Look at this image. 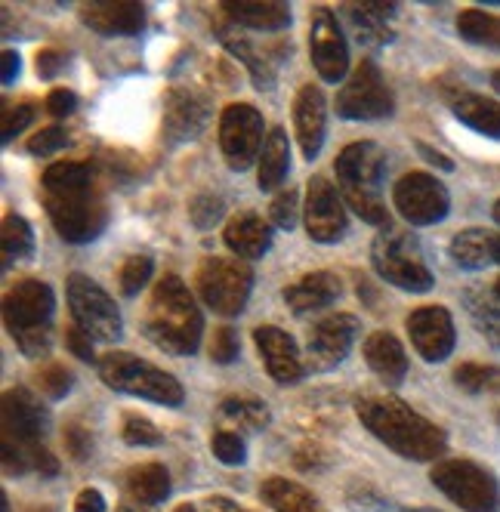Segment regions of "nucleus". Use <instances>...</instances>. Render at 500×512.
I'll list each match as a JSON object with an SVG mask.
<instances>
[{"instance_id":"nucleus-17","label":"nucleus","mask_w":500,"mask_h":512,"mask_svg":"<svg viewBox=\"0 0 500 512\" xmlns=\"http://www.w3.org/2000/svg\"><path fill=\"white\" fill-rule=\"evenodd\" d=\"M408 337L423 361L439 364L454 352V343H457L454 318L442 306H423L408 315Z\"/></svg>"},{"instance_id":"nucleus-15","label":"nucleus","mask_w":500,"mask_h":512,"mask_svg":"<svg viewBox=\"0 0 500 512\" xmlns=\"http://www.w3.org/2000/svg\"><path fill=\"white\" fill-rule=\"evenodd\" d=\"M343 195L328 176H312L306 186V232L318 244H334L346 235Z\"/></svg>"},{"instance_id":"nucleus-47","label":"nucleus","mask_w":500,"mask_h":512,"mask_svg":"<svg viewBox=\"0 0 500 512\" xmlns=\"http://www.w3.org/2000/svg\"><path fill=\"white\" fill-rule=\"evenodd\" d=\"M34 121V108L31 105H16V108H7L4 112V142H13L16 133H22L28 124Z\"/></svg>"},{"instance_id":"nucleus-14","label":"nucleus","mask_w":500,"mask_h":512,"mask_svg":"<svg viewBox=\"0 0 500 512\" xmlns=\"http://www.w3.org/2000/svg\"><path fill=\"white\" fill-rule=\"evenodd\" d=\"M309 56L318 71L321 81L340 84L346 81L349 71V44L346 34L337 22V16L325 7H318L312 13V28H309Z\"/></svg>"},{"instance_id":"nucleus-2","label":"nucleus","mask_w":500,"mask_h":512,"mask_svg":"<svg viewBox=\"0 0 500 512\" xmlns=\"http://www.w3.org/2000/svg\"><path fill=\"white\" fill-rule=\"evenodd\" d=\"M355 414H359V420L365 423L371 435H377L380 442L389 451H396L399 457L430 463L448 451L445 432L423 414H417L414 408H408L402 398L365 395L355 401Z\"/></svg>"},{"instance_id":"nucleus-16","label":"nucleus","mask_w":500,"mask_h":512,"mask_svg":"<svg viewBox=\"0 0 500 512\" xmlns=\"http://www.w3.org/2000/svg\"><path fill=\"white\" fill-rule=\"evenodd\" d=\"M355 337H359V318L355 315H331L321 318L306 340V368L309 371H331L349 355Z\"/></svg>"},{"instance_id":"nucleus-57","label":"nucleus","mask_w":500,"mask_h":512,"mask_svg":"<svg viewBox=\"0 0 500 512\" xmlns=\"http://www.w3.org/2000/svg\"><path fill=\"white\" fill-rule=\"evenodd\" d=\"M491 216H494V223H497V226H500V201H497V204H494V210H491Z\"/></svg>"},{"instance_id":"nucleus-38","label":"nucleus","mask_w":500,"mask_h":512,"mask_svg":"<svg viewBox=\"0 0 500 512\" xmlns=\"http://www.w3.org/2000/svg\"><path fill=\"white\" fill-rule=\"evenodd\" d=\"M473 321H476V331L500 349V300L497 303H470Z\"/></svg>"},{"instance_id":"nucleus-22","label":"nucleus","mask_w":500,"mask_h":512,"mask_svg":"<svg viewBox=\"0 0 500 512\" xmlns=\"http://www.w3.org/2000/svg\"><path fill=\"white\" fill-rule=\"evenodd\" d=\"M223 241L238 260H260V256H266L272 247V226L257 213H241V216L229 219Z\"/></svg>"},{"instance_id":"nucleus-6","label":"nucleus","mask_w":500,"mask_h":512,"mask_svg":"<svg viewBox=\"0 0 500 512\" xmlns=\"http://www.w3.org/2000/svg\"><path fill=\"white\" fill-rule=\"evenodd\" d=\"M99 377L115 392L146 398V401H155V405H164V408H180L183 398H186L180 380H176L173 374L155 368V364L146 358H136L127 352L102 355L99 358Z\"/></svg>"},{"instance_id":"nucleus-34","label":"nucleus","mask_w":500,"mask_h":512,"mask_svg":"<svg viewBox=\"0 0 500 512\" xmlns=\"http://www.w3.org/2000/svg\"><path fill=\"white\" fill-rule=\"evenodd\" d=\"M457 31H460V38L470 44L500 47V19L485 10H463L457 16Z\"/></svg>"},{"instance_id":"nucleus-13","label":"nucleus","mask_w":500,"mask_h":512,"mask_svg":"<svg viewBox=\"0 0 500 512\" xmlns=\"http://www.w3.org/2000/svg\"><path fill=\"white\" fill-rule=\"evenodd\" d=\"M263 115L254 105L235 102L220 118V149L232 170H247L263 152Z\"/></svg>"},{"instance_id":"nucleus-3","label":"nucleus","mask_w":500,"mask_h":512,"mask_svg":"<svg viewBox=\"0 0 500 512\" xmlns=\"http://www.w3.org/2000/svg\"><path fill=\"white\" fill-rule=\"evenodd\" d=\"M142 327H146V337L164 352L192 355L201 346L204 318L195 297L189 294V287L176 275H164L152 290L146 324Z\"/></svg>"},{"instance_id":"nucleus-59","label":"nucleus","mask_w":500,"mask_h":512,"mask_svg":"<svg viewBox=\"0 0 500 512\" xmlns=\"http://www.w3.org/2000/svg\"><path fill=\"white\" fill-rule=\"evenodd\" d=\"M405 512H417V509H405ZM426 512H430V509H426Z\"/></svg>"},{"instance_id":"nucleus-32","label":"nucleus","mask_w":500,"mask_h":512,"mask_svg":"<svg viewBox=\"0 0 500 512\" xmlns=\"http://www.w3.org/2000/svg\"><path fill=\"white\" fill-rule=\"evenodd\" d=\"M451 260L460 269H485L494 263V235L485 229H467L454 235L451 241Z\"/></svg>"},{"instance_id":"nucleus-28","label":"nucleus","mask_w":500,"mask_h":512,"mask_svg":"<svg viewBox=\"0 0 500 512\" xmlns=\"http://www.w3.org/2000/svg\"><path fill=\"white\" fill-rule=\"evenodd\" d=\"M260 497L275 512H328L309 488H303L300 482H291V479H281V475L263 482Z\"/></svg>"},{"instance_id":"nucleus-52","label":"nucleus","mask_w":500,"mask_h":512,"mask_svg":"<svg viewBox=\"0 0 500 512\" xmlns=\"http://www.w3.org/2000/svg\"><path fill=\"white\" fill-rule=\"evenodd\" d=\"M62 62H65V56H62L59 50H44V53H38V75H41V78H53L56 71L62 68Z\"/></svg>"},{"instance_id":"nucleus-44","label":"nucleus","mask_w":500,"mask_h":512,"mask_svg":"<svg viewBox=\"0 0 500 512\" xmlns=\"http://www.w3.org/2000/svg\"><path fill=\"white\" fill-rule=\"evenodd\" d=\"M497 371L491 368H482V364H460V368L454 371V383L460 389H467V392H479Z\"/></svg>"},{"instance_id":"nucleus-7","label":"nucleus","mask_w":500,"mask_h":512,"mask_svg":"<svg viewBox=\"0 0 500 512\" xmlns=\"http://www.w3.org/2000/svg\"><path fill=\"white\" fill-rule=\"evenodd\" d=\"M371 263L383 281L396 284L399 290H408V294H426L436 284L430 266L423 263L417 241L402 229L389 226L374 238Z\"/></svg>"},{"instance_id":"nucleus-41","label":"nucleus","mask_w":500,"mask_h":512,"mask_svg":"<svg viewBox=\"0 0 500 512\" xmlns=\"http://www.w3.org/2000/svg\"><path fill=\"white\" fill-rule=\"evenodd\" d=\"M269 216H272V223H275L278 229H288V232L297 229V219H300V198H297V192H294V189L281 192V195L272 201Z\"/></svg>"},{"instance_id":"nucleus-30","label":"nucleus","mask_w":500,"mask_h":512,"mask_svg":"<svg viewBox=\"0 0 500 512\" xmlns=\"http://www.w3.org/2000/svg\"><path fill=\"white\" fill-rule=\"evenodd\" d=\"M396 16V4H380V0H368V4H349L346 7V19L355 25V34L365 44H383L386 34V22Z\"/></svg>"},{"instance_id":"nucleus-40","label":"nucleus","mask_w":500,"mask_h":512,"mask_svg":"<svg viewBox=\"0 0 500 512\" xmlns=\"http://www.w3.org/2000/svg\"><path fill=\"white\" fill-rule=\"evenodd\" d=\"M161 432L152 420L146 417H127L124 423V442L130 448H152V445H161Z\"/></svg>"},{"instance_id":"nucleus-19","label":"nucleus","mask_w":500,"mask_h":512,"mask_svg":"<svg viewBox=\"0 0 500 512\" xmlns=\"http://www.w3.org/2000/svg\"><path fill=\"white\" fill-rule=\"evenodd\" d=\"M47 432V411L28 389H10L4 395V438L16 445H38Z\"/></svg>"},{"instance_id":"nucleus-1","label":"nucleus","mask_w":500,"mask_h":512,"mask_svg":"<svg viewBox=\"0 0 500 512\" xmlns=\"http://www.w3.org/2000/svg\"><path fill=\"white\" fill-rule=\"evenodd\" d=\"M41 186L47 213L59 238H65L68 244H87L99 238V232L105 229V219H109V210H105L102 192L96 189L90 164H53L44 173Z\"/></svg>"},{"instance_id":"nucleus-42","label":"nucleus","mask_w":500,"mask_h":512,"mask_svg":"<svg viewBox=\"0 0 500 512\" xmlns=\"http://www.w3.org/2000/svg\"><path fill=\"white\" fill-rule=\"evenodd\" d=\"M65 145H68L65 127L50 124V127H44L41 133H34V136L28 139V152H31V155H53V152L65 149Z\"/></svg>"},{"instance_id":"nucleus-58","label":"nucleus","mask_w":500,"mask_h":512,"mask_svg":"<svg viewBox=\"0 0 500 512\" xmlns=\"http://www.w3.org/2000/svg\"><path fill=\"white\" fill-rule=\"evenodd\" d=\"M494 294H497V300H500V281L494 284Z\"/></svg>"},{"instance_id":"nucleus-23","label":"nucleus","mask_w":500,"mask_h":512,"mask_svg":"<svg viewBox=\"0 0 500 512\" xmlns=\"http://www.w3.org/2000/svg\"><path fill=\"white\" fill-rule=\"evenodd\" d=\"M340 290L343 284L334 272H312V275H303L297 284L284 287V303L297 315H306V312H318L331 306L340 297Z\"/></svg>"},{"instance_id":"nucleus-5","label":"nucleus","mask_w":500,"mask_h":512,"mask_svg":"<svg viewBox=\"0 0 500 512\" xmlns=\"http://www.w3.org/2000/svg\"><path fill=\"white\" fill-rule=\"evenodd\" d=\"M53 312L56 297L53 287L44 281H19L4 300V321L13 334L16 346L28 358H41L50 352L53 343Z\"/></svg>"},{"instance_id":"nucleus-48","label":"nucleus","mask_w":500,"mask_h":512,"mask_svg":"<svg viewBox=\"0 0 500 512\" xmlns=\"http://www.w3.org/2000/svg\"><path fill=\"white\" fill-rule=\"evenodd\" d=\"M75 108H78V96L71 93V90H65V87H59V90H53V93L47 96V112L56 115V118L71 115Z\"/></svg>"},{"instance_id":"nucleus-10","label":"nucleus","mask_w":500,"mask_h":512,"mask_svg":"<svg viewBox=\"0 0 500 512\" xmlns=\"http://www.w3.org/2000/svg\"><path fill=\"white\" fill-rule=\"evenodd\" d=\"M254 290V272L241 260L210 256L198 269V297L223 318H235Z\"/></svg>"},{"instance_id":"nucleus-55","label":"nucleus","mask_w":500,"mask_h":512,"mask_svg":"<svg viewBox=\"0 0 500 512\" xmlns=\"http://www.w3.org/2000/svg\"><path fill=\"white\" fill-rule=\"evenodd\" d=\"M491 87H494V90L500 93V68H497V71H494V75H491Z\"/></svg>"},{"instance_id":"nucleus-12","label":"nucleus","mask_w":500,"mask_h":512,"mask_svg":"<svg viewBox=\"0 0 500 512\" xmlns=\"http://www.w3.org/2000/svg\"><path fill=\"white\" fill-rule=\"evenodd\" d=\"M392 201L411 226H436L451 210L448 189L442 186V179L430 173H405L392 189Z\"/></svg>"},{"instance_id":"nucleus-27","label":"nucleus","mask_w":500,"mask_h":512,"mask_svg":"<svg viewBox=\"0 0 500 512\" xmlns=\"http://www.w3.org/2000/svg\"><path fill=\"white\" fill-rule=\"evenodd\" d=\"M291 170V142L288 133L281 127H272L266 142H263V152H260V176H257V186L263 192H275L284 179H288Z\"/></svg>"},{"instance_id":"nucleus-51","label":"nucleus","mask_w":500,"mask_h":512,"mask_svg":"<svg viewBox=\"0 0 500 512\" xmlns=\"http://www.w3.org/2000/svg\"><path fill=\"white\" fill-rule=\"evenodd\" d=\"M75 512H109V509H105V497L96 488H84L75 497Z\"/></svg>"},{"instance_id":"nucleus-54","label":"nucleus","mask_w":500,"mask_h":512,"mask_svg":"<svg viewBox=\"0 0 500 512\" xmlns=\"http://www.w3.org/2000/svg\"><path fill=\"white\" fill-rule=\"evenodd\" d=\"M417 152H420V158H426L430 164H436L439 170H454V164L445 158V155H439L433 145H426V142H417Z\"/></svg>"},{"instance_id":"nucleus-18","label":"nucleus","mask_w":500,"mask_h":512,"mask_svg":"<svg viewBox=\"0 0 500 512\" xmlns=\"http://www.w3.org/2000/svg\"><path fill=\"white\" fill-rule=\"evenodd\" d=\"M254 343L260 349V358L266 361V371L275 383L281 386H291L303 377L306 364L300 358V349L294 343L291 334H284L281 327H272V324H263L254 331Z\"/></svg>"},{"instance_id":"nucleus-33","label":"nucleus","mask_w":500,"mask_h":512,"mask_svg":"<svg viewBox=\"0 0 500 512\" xmlns=\"http://www.w3.org/2000/svg\"><path fill=\"white\" fill-rule=\"evenodd\" d=\"M223 41H226V47L232 50V56H238V59L250 68V75H254V84H257L260 90H272V87H275V65L269 62L266 53H260L250 41H244L238 31H232V34L223 31Z\"/></svg>"},{"instance_id":"nucleus-60","label":"nucleus","mask_w":500,"mask_h":512,"mask_svg":"<svg viewBox=\"0 0 500 512\" xmlns=\"http://www.w3.org/2000/svg\"><path fill=\"white\" fill-rule=\"evenodd\" d=\"M124 512H130V509H124Z\"/></svg>"},{"instance_id":"nucleus-43","label":"nucleus","mask_w":500,"mask_h":512,"mask_svg":"<svg viewBox=\"0 0 500 512\" xmlns=\"http://www.w3.org/2000/svg\"><path fill=\"white\" fill-rule=\"evenodd\" d=\"M210 358L217 364H232L238 358V334L232 327H220L217 334H213V343H210Z\"/></svg>"},{"instance_id":"nucleus-31","label":"nucleus","mask_w":500,"mask_h":512,"mask_svg":"<svg viewBox=\"0 0 500 512\" xmlns=\"http://www.w3.org/2000/svg\"><path fill=\"white\" fill-rule=\"evenodd\" d=\"M127 491L136 503L155 506V503L167 500V494H170V472L161 463H142V466L130 469Z\"/></svg>"},{"instance_id":"nucleus-21","label":"nucleus","mask_w":500,"mask_h":512,"mask_svg":"<svg viewBox=\"0 0 500 512\" xmlns=\"http://www.w3.org/2000/svg\"><path fill=\"white\" fill-rule=\"evenodd\" d=\"M325 93L315 84L300 87L294 99V127H297V142L306 155V161H315L321 145H325V124H328V105Z\"/></svg>"},{"instance_id":"nucleus-26","label":"nucleus","mask_w":500,"mask_h":512,"mask_svg":"<svg viewBox=\"0 0 500 512\" xmlns=\"http://www.w3.org/2000/svg\"><path fill=\"white\" fill-rule=\"evenodd\" d=\"M204 121H207L204 102H198L189 90H173L167 96L164 130L170 133V139H192L195 133H201Z\"/></svg>"},{"instance_id":"nucleus-24","label":"nucleus","mask_w":500,"mask_h":512,"mask_svg":"<svg viewBox=\"0 0 500 512\" xmlns=\"http://www.w3.org/2000/svg\"><path fill=\"white\" fill-rule=\"evenodd\" d=\"M223 13L238 28L250 31H284L291 25V7L281 0H238V4H223Z\"/></svg>"},{"instance_id":"nucleus-56","label":"nucleus","mask_w":500,"mask_h":512,"mask_svg":"<svg viewBox=\"0 0 500 512\" xmlns=\"http://www.w3.org/2000/svg\"><path fill=\"white\" fill-rule=\"evenodd\" d=\"M494 263H500V235H494Z\"/></svg>"},{"instance_id":"nucleus-8","label":"nucleus","mask_w":500,"mask_h":512,"mask_svg":"<svg viewBox=\"0 0 500 512\" xmlns=\"http://www.w3.org/2000/svg\"><path fill=\"white\" fill-rule=\"evenodd\" d=\"M65 297H68V309L71 318H75V327L99 343H118L124 337L121 327V312L115 306V300L105 294V290L90 278L75 272L65 284Z\"/></svg>"},{"instance_id":"nucleus-4","label":"nucleus","mask_w":500,"mask_h":512,"mask_svg":"<svg viewBox=\"0 0 500 512\" xmlns=\"http://www.w3.org/2000/svg\"><path fill=\"white\" fill-rule=\"evenodd\" d=\"M340 195L352 207V213H359L368 226H377L380 232L389 229V210L380 195L383 173H386V155L377 142H352L337 155L334 161Z\"/></svg>"},{"instance_id":"nucleus-9","label":"nucleus","mask_w":500,"mask_h":512,"mask_svg":"<svg viewBox=\"0 0 500 512\" xmlns=\"http://www.w3.org/2000/svg\"><path fill=\"white\" fill-rule=\"evenodd\" d=\"M430 479L460 509H467V512H497L500 509L497 479L473 460H445L430 472Z\"/></svg>"},{"instance_id":"nucleus-53","label":"nucleus","mask_w":500,"mask_h":512,"mask_svg":"<svg viewBox=\"0 0 500 512\" xmlns=\"http://www.w3.org/2000/svg\"><path fill=\"white\" fill-rule=\"evenodd\" d=\"M22 71V59L16 50H4V62H0V78H4V84L10 87Z\"/></svg>"},{"instance_id":"nucleus-20","label":"nucleus","mask_w":500,"mask_h":512,"mask_svg":"<svg viewBox=\"0 0 500 512\" xmlns=\"http://www.w3.org/2000/svg\"><path fill=\"white\" fill-rule=\"evenodd\" d=\"M81 22L105 34V38H124V34H139L146 25V10L133 0H96V4L81 7Z\"/></svg>"},{"instance_id":"nucleus-45","label":"nucleus","mask_w":500,"mask_h":512,"mask_svg":"<svg viewBox=\"0 0 500 512\" xmlns=\"http://www.w3.org/2000/svg\"><path fill=\"white\" fill-rule=\"evenodd\" d=\"M71 383H75V377H71L65 368H56V364H53V368H47V371H41V392L47 398H65Z\"/></svg>"},{"instance_id":"nucleus-49","label":"nucleus","mask_w":500,"mask_h":512,"mask_svg":"<svg viewBox=\"0 0 500 512\" xmlns=\"http://www.w3.org/2000/svg\"><path fill=\"white\" fill-rule=\"evenodd\" d=\"M65 343H68V349L75 352L81 361H93L96 355H93V337H87L81 327H71V331L65 334Z\"/></svg>"},{"instance_id":"nucleus-50","label":"nucleus","mask_w":500,"mask_h":512,"mask_svg":"<svg viewBox=\"0 0 500 512\" xmlns=\"http://www.w3.org/2000/svg\"><path fill=\"white\" fill-rule=\"evenodd\" d=\"M349 506H352L355 512H383V509H386V500L377 497L374 491L362 488V494L349 491Z\"/></svg>"},{"instance_id":"nucleus-36","label":"nucleus","mask_w":500,"mask_h":512,"mask_svg":"<svg viewBox=\"0 0 500 512\" xmlns=\"http://www.w3.org/2000/svg\"><path fill=\"white\" fill-rule=\"evenodd\" d=\"M220 414L229 417L232 423H238L241 429H250V432H257V429H263L269 423V408L257 398H238V395L226 398Z\"/></svg>"},{"instance_id":"nucleus-11","label":"nucleus","mask_w":500,"mask_h":512,"mask_svg":"<svg viewBox=\"0 0 500 512\" xmlns=\"http://www.w3.org/2000/svg\"><path fill=\"white\" fill-rule=\"evenodd\" d=\"M392 108V90L383 84L380 68L371 59L355 68L337 93V115L346 121H380L392 115Z\"/></svg>"},{"instance_id":"nucleus-37","label":"nucleus","mask_w":500,"mask_h":512,"mask_svg":"<svg viewBox=\"0 0 500 512\" xmlns=\"http://www.w3.org/2000/svg\"><path fill=\"white\" fill-rule=\"evenodd\" d=\"M152 272H155V263H152V256H149V253L127 256L124 266H121V275H118V281H121V294H124V297H136L139 290L149 284Z\"/></svg>"},{"instance_id":"nucleus-39","label":"nucleus","mask_w":500,"mask_h":512,"mask_svg":"<svg viewBox=\"0 0 500 512\" xmlns=\"http://www.w3.org/2000/svg\"><path fill=\"white\" fill-rule=\"evenodd\" d=\"M210 451H213V457H217L220 463H226V466H241L244 457H247V451H244V438H241L238 432H226V429L213 435Z\"/></svg>"},{"instance_id":"nucleus-35","label":"nucleus","mask_w":500,"mask_h":512,"mask_svg":"<svg viewBox=\"0 0 500 512\" xmlns=\"http://www.w3.org/2000/svg\"><path fill=\"white\" fill-rule=\"evenodd\" d=\"M0 241H4V269L13 266V260H28L34 250V232L28 226V219L10 213L0 229Z\"/></svg>"},{"instance_id":"nucleus-29","label":"nucleus","mask_w":500,"mask_h":512,"mask_svg":"<svg viewBox=\"0 0 500 512\" xmlns=\"http://www.w3.org/2000/svg\"><path fill=\"white\" fill-rule=\"evenodd\" d=\"M454 115L476 133L500 139V102L479 93H463L454 99Z\"/></svg>"},{"instance_id":"nucleus-25","label":"nucleus","mask_w":500,"mask_h":512,"mask_svg":"<svg viewBox=\"0 0 500 512\" xmlns=\"http://www.w3.org/2000/svg\"><path fill=\"white\" fill-rule=\"evenodd\" d=\"M365 361L368 368L386 383V386H402L405 383V374H408V355L402 349V343L386 334V331H377L365 340Z\"/></svg>"},{"instance_id":"nucleus-46","label":"nucleus","mask_w":500,"mask_h":512,"mask_svg":"<svg viewBox=\"0 0 500 512\" xmlns=\"http://www.w3.org/2000/svg\"><path fill=\"white\" fill-rule=\"evenodd\" d=\"M220 216H223V201L220 198L204 195V198L192 201V219H195L198 229H210Z\"/></svg>"}]
</instances>
